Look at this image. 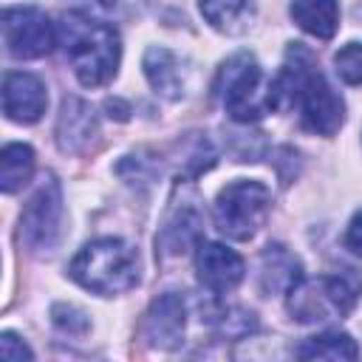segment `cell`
<instances>
[{
    "label": "cell",
    "instance_id": "13",
    "mask_svg": "<svg viewBox=\"0 0 362 362\" xmlns=\"http://www.w3.org/2000/svg\"><path fill=\"white\" fill-rule=\"evenodd\" d=\"M96 136V113L88 102L76 96H65L57 116V144L62 153L85 150Z\"/></svg>",
    "mask_w": 362,
    "mask_h": 362
},
{
    "label": "cell",
    "instance_id": "19",
    "mask_svg": "<svg viewBox=\"0 0 362 362\" xmlns=\"http://www.w3.org/2000/svg\"><path fill=\"white\" fill-rule=\"evenodd\" d=\"M34 173V150L28 144H6L0 153V187L6 195L17 192Z\"/></svg>",
    "mask_w": 362,
    "mask_h": 362
},
{
    "label": "cell",
    "instance_id": "22",
    "mask_svg": "<svg viewBox=\"0 0 362 362\" xmlns=\"http://www.w3.org/2000/svg\"><path fill=\"white\" fill-rule=\"evenodd\" d=\"M51 317H54V325H57L59 331H68V334H82V331H88V317H85L79 308H74V305H54Z\"/></svg>",
    "mask_w": 362,
    "mask_h": 362
},
{
    "label": "cell",
    "instance_id": "6",
    "mask_svg": "<svg viewBox=\"0 0 362 362\" xmlns=\"http://www.w3.org/2000/svg\"><path fill=\"white\" fill-rule=\"evenodd\" d=\"M272 204V192L263 181L238 178L226 184L212 206V218L221 235L232 240H249L266 221Z\"/></svg>",
    "mask_w": 362,
    "mask_h": 362
},
{
    "label": "cell",
    "instance_id": "20",
    "mask_svg": "<svg viewBox=\"0 0 362 362\" xmlns=\"http://www.w3.org/2000/svg\"><path fill=\"white\" fill-rule=\"evenodd\" d=\"M334 68L342 82L362 85V42H348L334 54Z\"/></svg>",
    "mask_w": 362,
    "mask_h": 362
},
{
    "label": "cell",
    "instance_id": "18",
    "mask_svg": "<svg viewBox=\"0 0 362 362\" xmlns=\"http://www.w3.org/2000/svg\"><path fill=\"white\" fill-rule=\"evenodd\" d=\"M300 359H356L359 348L345 331H322L297 348Z\"/></svg>",
    "mask_w": 362,
    "mask_h": 362
},
{
    "label": "cell",
    "instance_id": "12",
    "mask_svg": "<svg viewBox=\"0 0 362 362\" xmlns=\"http://www.w3.org/2000/svg\"><path fill=\"white\" fill-rule=\"evenodd\" d=\"M48 93L40 76L23 74V71H8L3 76V113L11 122L31 124L45 113Z\"/></svg>",
    "mask_w": 362,
    "mask_h": 362
},
{
    "label": "cell",
    "instance_id": "15",
    "mask_svg": "<svg viewBox=\"0 0 362 362\" xmlns=\"http://www.w3.org/2000/svg\"><path fill=\"white\" fill-rule=\"evenodd\" d=\"M303 280L300 260L280 243H269L260 257V286L269 294H288Z\"/></svg>",
    "mask_w": 362,
    "mask_h": 362
},
{
    "label": "cell",
    "instance_id": "2",
    "mask_svg": "<svg viewBox=\"0 0 362 362\" xmlns=\"http://www.w3.org/2000/svg\"><path fill=\"white\" fill-rule=\"evenodd\" d=\"M57 37L62 42L65 59L85 88H99L116 76L122 42L110 23L85 11H65L57 23Z\"/></svg>",
    "mask_w": 362,
    "mask_h": 362
},
{
    "label": "cell",
    "instance_id": "9",
    "mask_svg": "<svg viewBox=\"0 0 362 362\" xmlns=\"http://www.w3.org/2000/svg\"><path fill=\"white\" fill-rule=\"evenodd\" d=\"M201 226L204 215L198 209V198L187 195L181 201H173V206L164 215V223L156 235V252L161 257H181L192 246L201 243Z\"/></svg>",
    "mask_w": 362,
    "mask_h": 362
},
{
    "label": "cell",
    "instance_id": "17",
    "mask_svg": "<svg viewBox=\"0 0 362 362\" xmlns=\"http://www.w3.org/2000/svg\"><path fill=\"white\" fill-rule=\"evenodd\" d=\"M201 14L212 28L223 34H240L252 25L255 6L252 0H201Z\"/></svg>",
    "mask_w": 362,
    "mask_h": 362
},
{
    "label": "cell",
    "instance_id": "8",
    "mask_svg": "<svg viewBox=\"0 0 362 362\" xmlns=\"http://www.w3.org/2000/svg\"><path fill=\"white\" fill-rule=\"evenodd\" d=\"M3 40L11 57L37 59L54 48V25L34 6H8L3 11Z\"/></svg>",
    "mask_w": 362,
    "mask_h": 362
},
{
    "label": "cell",
    "instance_id": "4",
    "mask_svg": "<svg viewBox=\"0 0 362 362\" xmlns=\"http://www.w3.org/2000/svg\"><path fill=\"white\" fill-rule=\"evenodd\" d=\"M362 294V274L356 269H339L314 280H300L288 297V314L297 322H322L348 314Z\"/></svg>",
    "mask_w": 362,
    "mask_h": 362
},
{
    "label": "cell",
    "instance_id": "1",
    "mask_svg": "<svg viewBox=\"0 0 362 362\" xmlns=\"http://www.w3.org/2000/svg\"><path fill=\"white\" fill-rule=\"evenodd\" d=\"M269 107H300L303 124L317 136H334L345 122L342 96L325 82L303 42L288 45L286 65L269 85Z\"/></svg>",
    "mask_w": 362,
    "mask_h": 362
},
{
    "label": "cell",
    "instance_id": "16",
    "mask_svg": "<svg viewBox=\"0 0 362 362\" xmlns=\"http://www.w3.org/2000/svg\"><path fill=\"white\" fill-rule=\"evenodd\" d=\"M288 11H291L294 23L317 40H331L339 28L337 0H291Z\"/></svg>",
    "mask_w": 362,
    "mask_h": 362
},
{
    "label": "cell",
    "instance_id": "7",
    "mask_svg": "<svg viewBox=\"0 0 362 362\" xmlns=\"http://www.w3.org/2000/svg\"><path fill=\"white\" fill-rule=\"evenodd\" d=\"M59 221H62V189L54 175L31 195L20 215V240L31 252H48L54 249L59 238Z\"/></svg>",
    "mask_w": 362,
    "mask_h": 362
},
{
    "label": "cell",
    "instance_id": "24",
    "mask_svg": "<svg viewBox=\"0 0 362 362\" xmlns=\"http://www.w3.org/2000/svg\"><path fill=\"white\" fill-rule=\"evenodd\" d=\"M342 240H345V249H351L356 257H362V209L351 218V223H348Z\"/></svg>",
    "mask_w": 362,
    "mask_h": 362
},
{
    "label": "cell",
    "instance_id": "3",
    "mask_svg": "<svg viewBox=\"0 0 362 362\" xmlns=\"http://www.w3.org/2000/svg\"><path fill=\"white\" fill-rule=\"evenodd\" d=\"M68 272L82 288L113 297L130 291L139 283V255L119 238H99L79 249Z\"/></svg>",
    "mask_w": 362,
    "mask_h": 362
},
{
    "label": "cell",
    "instance_id": "14",
    "mask_svg": "<svg viewBox=\"0 0 362 362\" xmlns=\"http://www.w3.org/2000/svg\"><path fill=\"white\" fill-rule=\"evenodd\" d=\"M141 68H144L150 88L158 96H164V99H181L184 96V88H187L184 68H181V59L170 48H161V45L147 48Z\"/></svg>",
    "mask_w": 362,
    "mask_h": 362
},
{
    "label": "cell",
    "instance_id": "23",
    "mask_svg": "<svg viewBox=\"0 0 362 362\" xmlns=\"http://www.w3.org/2000/svg\"><path fill=\"white\" fill-rule=\"evenodd\" d=\"M0 356L3 359H31L34 354H31V348L25 345V342H20L11 331H6V334H0Z\"/></svg>",
    "mask_w": 362,
    "mask_h": 362
},
{
    "label": "cell",
    "instance_id": "5",
    "mask_svg": "<svg viewBox=\"0 0 362 362\" xmlns=\"http://www.w3.org/2000/svg\"><path fill=\"white\" fill-rule=\"evenodd\" d=\"M215 93L221 96L223 110L243 124L257 122L269 107V99L263 96V71L249 51L232 54L218 68Z\"/></svg>",
    "mask_w": 362,
    "mask_h": 362
},
{
    "label": "cell",
    "instance_id": "10",
    "mask_svg": "<svg viewBox=\"0 0 362 362\" xmlns=\"http://www.w3.org/2000/svg\"><path fill=\"white\" fill-rule=\"evenodd\" d=\"M184 328H187V305L184 297L175 291L158 294L141 322V334L153 348L173 351L184 342Z\"/></svg>",
    "mask_w": 362,
    "mask_h": 362
},
{
    "label": "cell",
    "instance_id": "21",
    "mask_svg": "<svg viewBox=\"0 0 362 362\" xmlns=\"http://www.w3.org/2000/svg\"><path fill=\"white\" fill-rule=\"evenodd\" d=\"M96 11H102V14H107V17H136V14H141L144 8H147V3L150 0H88Z\"/></svg>",
    "mask_w": 362,
    "mask_h": 362
},
{
    "label": "cell",
    "instance_id": "11",
    "mask_svg": "<svg viewBox=\"0 0 362 362\" xmlns=\"http://www.w3.org/2000/svg\"><path fill=\"white\" fill-rule=\"evenodd\" d=\"M195 272L204 288L212 294H226L243 280V260L223 243L201 240L195 246Z\"/></svg>",
    "mask_w": 362,
    "mask_h": 362
}]
</instances>
